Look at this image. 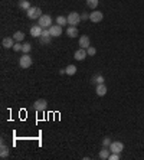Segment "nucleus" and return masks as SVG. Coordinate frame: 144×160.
<instances>
[{"mask_svg": "<svg viewBox=\"0 0 144 160\" xmlns=\"http://www.w3.org/2000/svg\"><path fill=\"white\" fill-rule=\"evenodd\" d=\"M32 63H33V59H32V56L29 55V53H23V55L19 58V67L22 68V69L31 68Z\"/></svg>", "mask_w": 144, "mask_h": 160, "instance_id": "nucleus-2", "label": "nucleus"}, {"mask_svg": "<svg viewBox=\"0 0 144 160\" xmlns=\"http://www.w3.org/2000/svg\"><path fill=\"white\" fill-rule=\"evenodd\" d=\"M43 33V28L39 26V25H35L31 28V36L32 38H41Z\"/></svg>", "mask_w": 144, "mask_h": 160, "instance_id": "nucleus-11", "label": "nucleus"}, {"mask_svg": "<svg viewBox=\"0 0 144 160\" xmlns=\"http://www.w3.org/2000/svg\"><path fill=\"white\" fill-rule=\"evenodd\" d=\"M79 32H78V28L76 26H68L66 28V36L69 38H78Z\"/></svg>", "mask_w": 144, "mask_h": 160, "instance_id": "nucleus-15", "label": "nucleus"}, {"mask_svg": "<svg viewBox=\"0 0 144 160\" xmlns=\"http://www.w3.org/2000/svg\"><path fill=\"white\" fill-rule=\"evenodd\" d=\"M87 56H88L87 49L79 48V49H76L75 53H74V59H76V61H84L85 58H87Z\"/></svg>", "mask_w": 144, "mask_h": 160, "instance_id": "nucleus-8", "label": "nucleus"}, {"mask_svg": "<svg viewBox=\"0 0 144 160\" xmlns=\"http://www.w3.org/2000/svg\"><path fill=\"white\" fill-rule=\"evenodd\" d=\"M59 74H61V75H64V74H66V71H65V68H64V69H61V71H59Z\"/></svg>", "mask_w": 144, "mask_h": 160, "instance_id": "nucleus-30", "label": "nucleus"}, {"mask_svg": "<svg viewBox=\"0 0 144 160\" xmlns=\"http://www.w3.org/2000/svg\"><path fill=\"white\" fill-rule=\"evenodd\" d=\"M91 46V39H89V36H87V35H82V36L79 38V48H84L87 49Z\"/></svg>", "mask_w": 144, "mask_h": 160, "instance_id": "nucleus-12", "label": "nucleus"}, {"mask_svg": "<svg viewBox=\"0 0 144 160\" xmlns=\"http://www.w3.org/2000/svg\"><path fill=\"white\" fill-rule=\"evenodd\" d=\"M87 52L89 56H94L97 53V49H95V46H89V48H87Z\"/></svg>", "mask_w": 144, "mask_h": 160, "instance_id": "nucleus-28", "label": "nucleus"}, {"mask_svg": "<svg viewBox=\"0 0 144 160\" xmlns=\"http://www.w3.org/2000/svg\"><path fill=\"white\" fill-rule=\"evenodd\" d=\"M81 19H82V20H89V13H88V12H82V13H81Z\"/></svg>", "mask_w": 144, "mask_h": 160, "instance_id": "nucleus-29", "label": "nucleus"}, {"mask_svg": "<svg viewBox=\"0 0 144 160\" xmlns=\"http://www.w3.org/2000/svg\"><path fill=\"white\" fill-rule=\"evenodd\" d=\"M49 32H50V36L52 38H59L62 35V26H59V25H52V26L49 28Z\"/></svg>", "mask_w": 144, "mask_h": 160, "instance_id": "nucleus-10", "label": "nucleus"}, {"mask_svg": "<svg viewBox=\"0 0 144 160\" xmlns=\"http://www.w3.org/2000/svg\"><path fill=\"white\" fill-rule=\"evenodd\" d=\"M31 51H32V45L27 43V42H25V43H23V48H22V52L23 53H29Z\"/></svg>", "mask_w": 144, "mask_h": 160, "instance_id": "nucleus-24", "label": "nucleus"}, {"mask_svg": "<svg viewBox=\"0 0 144 160\" xmlns=\"http://www.w3.org/2000/svg\"><path fill=\"white\" fill-rule=\"evenodd\" d=\"M104 81H105V79H104V77L101 74H97V75H94V77L91 78V82L92 84H95V85H98V84H104Z\"/></svg>", "mask_w": 144, "mask_h": 160, "instance_id": "nucleus-17", "label": "nucleus"}, {"mask_svg": "<svg viewBox=\"0 0 144 160\" xmlns=\"http://www.w3.org/2000/svg\"><path fill=\"white\" fill-rule=\"evenodd\" d=\"M42 15H43V13H42V9L38 8V6H32L31 9L26 10V16L31 19V20H38Z\"/></svg>", "mask_w": 144, "mask_h": 160, "instance_id": "nucleus-1", "label": "nucleus"}, {"mask_svg": "<svg viewBox=\"0 0 144 160\" xmlns=\"http://www.w3.org/2000/svg\"><path fill=\"white\" fill-rule=\"evenodd\" d=\"M56 23L59 25V26H66V23H68V19L65 18V16H58L56 18Z\"/></svg>", "mask_w": 144, "mask_h": 160, "instance_id": "nucleus-22", "label": "nucleus"}, {"mask_svg": "<svg viewBox=\"0 0 144 160\" xmlns=\"http://www.w3.org/2000/svg\"><path fill=\"white\" fill-rule=\"evenodd\" d=\"M98 3H99V0H87V6L89 9H97V6H98Z\"/></svg>", "mask_w": 144, "mask_h": 160, "instance_id": "nucleus-23", "label": "nucleus"}, {"mask_svg": "<svg viewBox=\"0 0 144 160\" xmlns=\"http://www.w3.org/2000/svg\"><path fill=\"white\" fill-rule=\"evenodd\" d=\"M111 143H113V140H111L110 137H104L103 138V147H110Z\"/></svg>", "mask_w": 144, "mask_h": 160, "instance_id": "nucleus-25", "label": "nucleus"}, {"mask_svg": "<svg viewBox=\"0 0 144 160\" xmlns=\"http://www.w3.org/2000/svg\"><path fill=\"white\" fill-rule=\"evenodd\" d=\"M32 107H33L35 111L43 112V111H46V108H48V101H46L45 98H39V100H36L33 104H32Z\"/></svg>", "mask_w": 144, "mask_h": 160, "instance_id": "nucleus-4", "label": "nucleus"}, {"mask_svg": "<svg viewBox=\"0 0 144 160\" xmlns=\"http://www.w3.org/2000/svg\"><path fill=\"white\" fill-rule=\"evenodd\" d=\"M65 71H66V75H69V77H72V75H75L76 71H78V68L74 65V63H71V65H68V67L65 68Z\"/></svg>", "mask_w": 144, "mask_h": 160, "instance_id": "nucleus-18", "label": "nucleus"}, {"mask_svg": "<svg viewBox=\"0 0 144 160\" xmlns=\"http://www.w3.org/2000/svg\"><path fill=\"white\" fill-rule=\"evenodd\" d=\"M22 48H23V45L20 43V42H16L15 43V46H13V51H15V52H20V51H22Z\"/></svg>", "mask_w": 144, "mask_h": 160, "instance_id": "nucleus-26", "label": "nucleus"}, {"mask_svg": "<svg viewBox=\"0 0 144 160\" xmlns=\"http://www.w3.org/2000/svg\"><path fill=\"white\" fill-rule=\"evenodd\" d=\"M108 149H110L111 153H121L122 150H124V144H122L121 142H113Z\"/></svg>", "mask_w": 144, "mask_h": 160, "instance_id": "nucleus-7", "label": "nucleus"}, {"mask_svg": "<svg viewBox=\"0 0 144 160\" xmlns=\"http://www.w3.org/2000/svg\"><path fill=\"white\" fill-rule=\"evenodd\" d=\"M111 152L108 147H103V149L99 150V159L101 160H108V157H110Z\"/></svg>", "mask_w": 144, "mask_h": 160, "instance_id": "nucleus-16", "label": "nucleus"}, {"mask_svg": "<svg viewBox=\"0 0 144 160\" xmlns=\"http://www.w3.org/2000/svg\"><path fill=\"white\" fill-rule=\"evenodd\" d=\"M52 42V36H45V35H42L39 38V43L41 45H49Z\"/></svg>", "mask_w": 144, "mask_h": 160, "instance_id": "nucleus-21", "label": "nucleus"}, {"mask_svg": "<svg viewBox=\"0 0 144 160\" xmlns=\"http://www.w3.org/2000/svg\"><path fill=\"white\" fill-rule=\"evenodd\" d=\"M104 19V13L99 10H94L89 13V20H91L92 23H99L101 20Z\"/></svg>", "mask_w": 144, "mask_h": 160, "instance_id": "nucleus-6", "label": "nucleus"}, {"mask_svg": "<svg viewBox=\"0 0 144 160\" xmlns=\"http://www.w3.org/2000/svg\"><path fill=\"white\" fill-rule=\"evenodd\" d=\"M107 91H108V88H107L105 84H98V85H97V88H95V92H97V95H98V97H105Z\"/></svg>", "mask_w": 144, "mask_h": 160, "instance_id": "nucleus-13", "label": "nucleus"}, {"mask_svg": "<svg viewBox=\"0 0 144 160\" xmlns=\"http://www.w3.org/2000/svg\"><path fill=\"white\" fill-rule=\"evenodd\" d=\"M13 39H15L16 42L25 41V33H23L22 30H17V32H15V33H13Z\"/></svg>", "mask_w": 144, "mask_h": 160, "instance_id": "nucleus-20", "label": "nucleus"}, {"mask_svg": "<svg viewBox=\"0 0 144 160\" xmlns=\"http://www.w3.org/2000/svg\"><path fill=\"white\" fill-rule=\"evenodd\" d=\"M15 43H16V41L13 39V36H6V38H3V41H2V46H3L4 49L13 48Z\"/></svg>", "mask_w": 144, "mask_h": 160, "instance_id": "nucleus-9", "label": "nucleus"}, {"mask_svg": "<svg viewBox=\"0 0 144 160\" xmlns=\"http://www.w3.org/2000/svg\"><path fill=\"white\" fill-rule=\"evenodd\" d=\"M17 6H19L22 10H27V9H31V2L29 0H19V3H17Z\"/></svg>", "mask_w": 144, "mask_h": 160, "instance_id": "nucleus-19", "label": "nucleus"}, {"mask_svg": "<svg viewBox=\"0 0 144 160\" xmlns=\"http://www.w3.org/2000/svg\"><path fill=\"white\" fill-rule=\"evenodd\" d=\"M38 25L42 26L43 29H49V28L53 25V20L49 15H42L41 18L38 19Z\"/></svg>", "mask_w": 144, "mask_h": 160, "instance_id": "nucleus-3", "label": "nucleus"}, {"mask_svg": "<svg viewBox=\"0 0 144 160\" xmlns=\"http://www.w3.org/2000/svg\"><path fill=\"white\" fill-rule=\"evenodd\" d=\"M120 159H121L120 153H111L110 157H108V160H120Z\"/></svg>", "mask_w": 144, "mask_h": 160, "instance_id": "nucleus-27", "label": "nucleus"}, {"mask_svg": "<svg viewBox=\"0 0 144 160\" xmlns=\"http://www.w3.org/2000/svg\"><path fill=\"white\" fill-rule=\"evenodd\" d=\"M10 154V150H9V146L4 144V142L2 140V144H0V157L2 159H6Z\"/></svg>", "mask_w": 144, "mask_h": 160, "instance_id": "nucleus-14", "label": "nucleus"}, {"mask_svg": "<svg viewBox=\"0 0 144 160\" xmlns=\"http://www.w3.org/2000/svg\"><path fill=\"white\" fill-rule=\"evenodd\" d=\"M66 19H68V25L69 26H78V23H81V15L78 13V12H71L68 16H66Z\"/></svg>", "mask_w": 144, "mask_h": 160, "instance_id": "nucleus-5", "label": "nucleus"}]
</instances>
